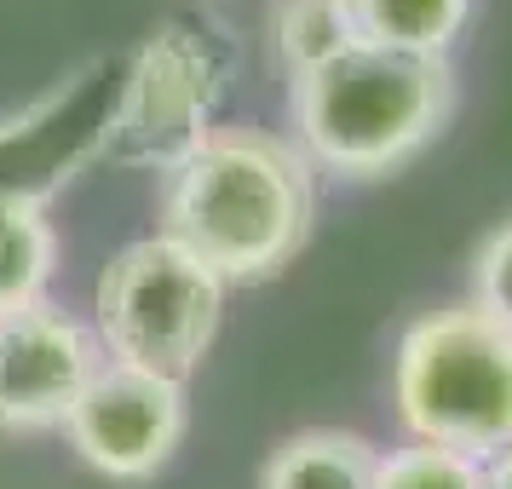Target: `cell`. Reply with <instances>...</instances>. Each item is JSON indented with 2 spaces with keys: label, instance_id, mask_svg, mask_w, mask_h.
<instances>
[{
  "label": "cell",
  "instance_id": "obj_1",
  "mask_svg": "<svg viewBox=\"0 0 512 489\" xmlns=\"http://www.w3.org/2000/svg\"><path fill=\"white\" fill-rule=\"evenodd\" d=\"M311 162L265 127H213L162 173V236L219 282H265L311 236Z\"/></svg>",
  "mask_w": 512,
  "mask_h": 489
},
{
  "label": "cell",
  "instance_id": "obj_2",
  "mask_svg": "<svg viewBox=\"0 0 512 489\" xmlns=\"http://www.w3.org/2000/svg\"><path fill=\"white\" fill-rule=\"evenodd\" d=\"M288 104L305 162L346 179H380L443 133L455 110V70L432 52L357 41L323 70L288 81Z\"/></svg>",
  "mask_w": 512,
  "mask_h": 489
},
{
  "label": "cell",
  "instance_id": "obj_3",
  "mask_svg": "<svg viewBox=\"0 0 512 489\" xmlns=\"http://www.w3.org/2000/svg\"><path fill=\"white\" fill-rule=\"evenodd\" d=\"M392 397L415 443L472 461L512 449V334L478 305H443L397 340Z\"/></svg>",
  "mask_w": 512,
  "mask_h": 489
},
{
  "label": "cell",
  "instance_id": "obj_4",
  "mask_svg": "<svg viewBox=\"0 0 512 489\" xmlns=\"http://www.w3.org/2000/svg\"><path fill=\"white\" fill-rule=\"evenodd\" d=\"M225 311V282L196 254H185L173 236H139L127 242L93 288L98 346L110 363L185 380L208 357Z\"/></svg>",
  "mask_w": 512,
  "mask_h": 489
},
{
  "label": "cell",
  "instance_id": "obj_5",
  "mask_svg": "<svg viewBox=\"0 0 512 489\" xmlns=\"http://www.w3.org/2000/svg\"><path fill=\"white\" fill-rule=\"evenodd\" d=\"M219 87H225V64L208 35L190 24H162L127 70L104 150L127 167L167 173L213 133Z\"/></svg>",
  "mask_w": 512,
  "mask_h": 489
},
{
  "label": "cell",
  "instance_id": "obj_6",
  "mask_svg": "<svg viewBox=\"0 0 512 489\" xmlns=\"http://www.w3.org/2000/svg\"><path fill=\"white\" fill-rule=\"evenodd\" d=\"M64 432L75 455L104 478H150L185 438V380H162L104 357L87 392L75 397Z\"/></svg>",
  "mask_w": 512,
  "mask_h": 489
},
{
  "label": "cell",
  "instance_id": "obj_7",
  "mask_svg": "<svg viewBox=\"0 0 512 489\" xmlns=\"http://www.w3.org/2000/svg\"><path fill=\"white\" fill-rule=\"evenodd\" d=\"M98 363V340L52 305L0 317V426H64Z\"/></svg>",
  "mask_w": 512,
  "mask_h": 489
},
{
  "label": "cell",
  "instance_id": "obj_8",
  "mask_svg": "<svg viewBox=\"0 0 512 489\" xmlns=\"http://www.w3.org/2000/svg\"><path fill=\"white\" fill-rule=\"evenodd\" d=\"M58 265V231L35 190L0 185V317L47 305V282Z\"/></svg>",
  "mask_w": 512,
  "mask_h": 489
},
{
  "label": "cell",
  "instance_id": "obj_9",
  "mask_svg": "<svg viewBox=\"0 0 512 489\" xmlns=\"http://www.w3.org/2000/svg\"><path fill=\"white\" fill-rule=\"evenodd\" d=\"M374 466H380V449L363 432L311 426L271 449L259 489H374Z\"/></svg>",
  "mask_w": 512,
  "mask_h": 489
},
{
  "label": "cell",
  "instance_id": "obj_10",
  "mask_svg": "<svg viewBox=\"0 0 512 489\" xmlns=\"http://www.w3.org/2000/svg\"><path fill=\"white\" fill-rule=\"evenodd\" d=\"M346 6L363 41L397 52H432V58H443L472 18V0H346Z\"/></svg>",
  "mask_w": 512,
  "mask_h": 489
},
{
  "label": "cell",
  "instance_id": "obj_11",
  "mask_svg": "<svg viewBox=\"0 0 512 489\" xmlns=\"http://www.w3.org/2000/svg\"><path fill=\"white\" fill-rule=\"evenodd\" d=\"M271 41H277L282 75L300 81V75L323 70L328 58H340L346 47H357L363 35L351 24L346 0H282L277 24H271Z\"/></svg>",
  "mask_w": 512,
  "mask_h": 489
},
{
  "label": "cell",
  "instance_id": "obj_12",
  "mask_svg": "<svg viewBox=\"0 0 512 489\" xmlns=\"http://www.w3.org/2000/svg\"><path fill=\"white\" fill-rule=\"evenodd\" d=\"M374 489H484V461L438 449V443H409V449L380 455Z\"/></svg>",
  "mask_w": 512,
  "mask_h": 489
},
{
  "label": "cell",
  "instance_id": "obj_13",
  "mask_svg": "<svg viewBox=\"0 0 512 489\" xmlns=\"http://www.w3.org/2000/svg\"><path fill=\"white\" fill-rule=\"evenodd\" d=\"M472 305L512 334V219L495 225L472 254Z\"/></svg>",
  "mask_w": 512,
  "mask_h": 489
},
{
  "label": "cell",
  "instance_id": "obj_14",
  "mask_svg": "<svg viewBox=\"0 0 512 489\" xmlns=\"http://www.w3.org/2000/svg\"><path fill=\"white\" fill-rule=\"evenodd\" d=\"M484 489H512V449H501V455L484 466Z\"/></svg>",
  "mask_w": 512,
  "mask_h": 489
}]
</instances>
